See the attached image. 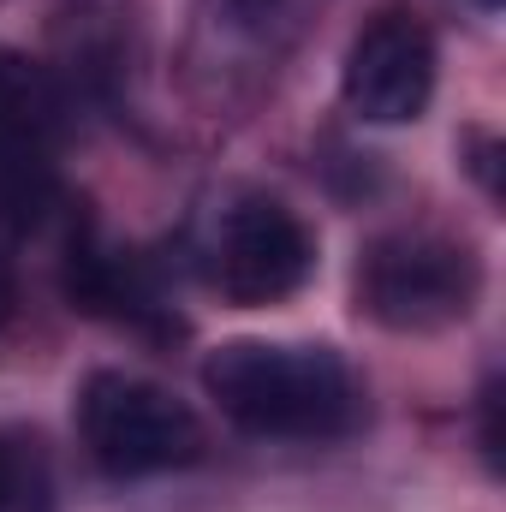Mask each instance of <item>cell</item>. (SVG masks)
Masks as SVG:
<instances>
[{
  "label": "cell",
  "instance_id": "cell-1",
  "mask_svg": "<svg viewBox=\"0 0 506 512\" xmlns=\"http://www.w3.org/2000/svg\"><path fill=\"white\" fill-rule=\"evenodd\" d=\"M203 387L215 405L251 429V435H286V441H328L346 435L364 411V393L352 370L328 346H268V340H233L203 364Z\"/></svg>",
  "mask_w": 506,
  "mask_h": 512
},
{
  "label": "cell",
  "instance_id": "cell-2",
  "mask_svg": "<svg viewBox=\"0 0 506 512\" xmlns=\"http://www.w3.org/2000/svg\"><path fill=\"white\" fill-rule=\"evenodd\" d=\"M483 268L477 256L441 233H393L358 262V310L393 334H435L477 310Z\"/></svg>",
  "mask_w": 506,
  "mask_h": 512
},
{
  "label": "cell",
  "instance_id": "cell-3",
  "mask_svg": "<svg viewBox=\"0 0 506 512\" xmlns=\"http://www.w3.org/2000/svg\"><path fill=\"white\" fill-rule=\"evenodd\" d=\"M78 429L90 459L108 477H155L179 471L203 453V423L185 399L167 387L126 376V370H96L78 393Z\"/></svg>",
  "mask_w": 506,
  "mask_h": 512
},
{
  "label": "cell",
  "instance_id": "cell-4",
  "mask_svg": "<svg viewBox=\"0 0 506 512\" xmlns=\"http://www.w3.org/2000/svg\"><path fill=\"white\" fill-rule=\"evenodd\" d=\"M316 268L310 227L274 203V197H239L215 227V286L233 304H280L292 298Z\"/></svg>",
  "mask_w": 506,
  "mask_h": 512
},
{
  "label": "cell",
  "instance_id": "cell-5",
  "mask_svg": "<svg viewBox=\"0 0 506 512\" xmlns=\"http://www.w3.org/2000/svg\"><path fill=\"white\" fill-rule=\"evenodd\" d=\"M60 96L24 54H0V221H36L54 197Z\"/></svg>",
  "mask_w": 506,
  "mask_h": 512
},
{
  "label": "cell",
  "instance_id": "cell-6",
  "mask_svg": "<svg viewBox=\"0 0 506 512\" xmlns=\"http://www.w3.org/2000/svg\"><path fill=\"white\" fill-rule=\"evenodd\" d=\"M435 96V36L411 12H381L346 54V108L370 126H411Z\"/></svg>",
  "mask_w": 506,
  "mask_h": 512
},
{
  "label": "cell",
  "instance_id": "cell-7",
  "mask_svg": "<svg viewBox=\"0 0 506 512\" xmlns=\"http://www.w3.org/2000/svg\"><path fill=\"white\" fill-rule=\"evenodd\" d=\"M322 0H209V24L221 42L251 48V54H280L316 12Z\"/></svg>",
  "mask_w": 506,
  "mask_h": 512
},
{
  "label": "cell",
  "instance_id": "cell-8",
  "mask_svg": "<svg viewBox=\"0 0 506 512\" xmlns=\"http://www.w3.org/2000/svg\"><path fill=\"white\" fill-rule=\"evenodd\" d=\"M0 512H54V483L48 459L30 435L0 429Z\"/></svg>",
  "mask_w": 506,
  "mask_h": 512
},
{
  "label": "cell",
  "instance_id": "cell-9",
  "mask_svg": "<svg viewBox=\"0 0 506 512\" xmlns=\"http://www.w3.org/2000/svg\"><path fill=\"white\" fill-rule=\"evenodd\" d=\"M12 316V262L0 256V322Z\"/></svg>",
  "mask_w": 506,
  "mask_h": 512
},
{
  "label": "cell",
  "instance_id": "cell-10",
  "mask_svg": "<svg viewBox=\"0 0 506 512\" xmlns=\"http://www.w3.org/2000/svg\"><path fill=\"white\" fill-rule=\"evenodd\" d=\"M483 6H501V0H483Z\"/></svg>",
  "mask_w": 506,
  "mask_h": 512
}]
</instances>
